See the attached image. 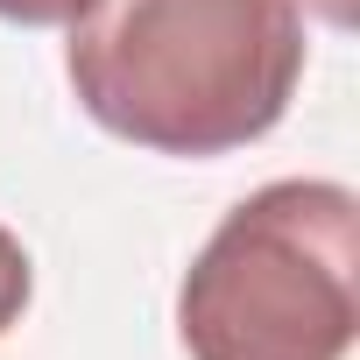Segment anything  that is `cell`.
Returning a JSON list of instances; mask_svg holds the SVG:
<instances>
[{
    "label": "cell",
    "instance_id": "obj_5",
    "mask_svg": "<svg viewBox=\"0 0 360 360\" xmlns=\"http://www.w3.org/2000/svg\"><path fill=\"white\" fill-rule=\"evenodd\" d=\"M311 8L332 22V29H353V15H360V0H311Z\"/></svg>",
    "mask_w": 360,
    "mask_h": 360
},
{
    "label": "cell",
    "instance_id": "obj_1",
    "mask_svg": "<svg viewBox=\"0 0 360 360\" xmlns=\"http://www.w3.org/2000/svg\"><path fill=\"white\" fill-rule=\"evenodd\" d=\"M64 71L78 106L155 155H233L262 141L304 78L297 0H92Z\"/></svg>",
    "mask_w": 360,
    "mask_h": 360
},
{
    "label": "cell",
    "instance_id": "obj_4",
    "mask_svg": "<svg viewBox=\"0 0 360 360\" xmlns=\"http://www.w3.org/2000/svg\"><path fill=\"white\" fill-rule=\"evenodd\" d=\"M92 8V0H0V22H22V29H64Z\"/></svg>",
    "mask_w": 360,
    "mask_h": 360
},
{
    "label": "cell",
    "instance_id": "obj_3",
    "mask_svg": "<svg viewBox=\"0 0 360 360\" xmlns=\"http://www.w3.org/2000/svg\"><path fill=\"white\" fill-rule=\"evenodd\" d=\"M29 290H36V269H29V248L0 226V339H8L29 311Z\"/></svg>",
    "mask_w": 360,
    "mask_h": 360
},
{
    "label": "cell",
    "instance_id": "obj_2",
    "mask_svg": "<svg viewBox=\"0 0 360 360\" xmlns=\"http://www.w3.org/2000/svg\"><path fill=\"white\" fill-rule=\"evenodd\" d=\"M360 332V198L332 176L248 191L176 283L191 360H346Z\"/></svg>",
    "mask_w": 360,
    "mask_h": 360
}]
</instances>
